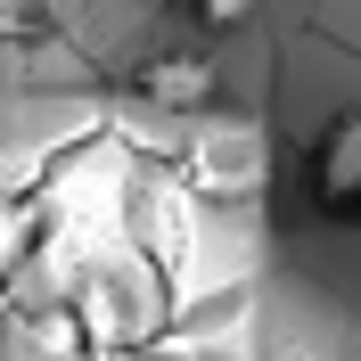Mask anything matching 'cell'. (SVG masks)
<instances>
[{"label": "cell", "mask_w": 361, "mask_h": 361, "mask_svg": "<svg viewBox=\"0 0 361 361\" xmlns=\"http://www.w3.org/2000/svg\"><path fill=\"white\" fill-rule=\"evenodd\" d=\"M157 320H164V279L140 263V255H132V263H99V271L82 279L74 329H82V345H90V353H107V361L140 353Z\"/></svg>", "instance_id": "cell-1"}, {"label": "cell", "mask_w": 361, "mask_h": 361, "mask_svg": "<svg viewBox=\"0 0 361 361\" xmlns=\"http://www.w3.org/2000/svg\"><path fill=\"white\" fill-rule=\"evenodd\" d=\"M197 180H180V173H148L132 189V238H140V263L157 271V279H180V271L197 263Z\"/></svg>", "instance_id": "cell-2"}, {"label": "cell", "mask_w": 361, "mask_h": 361, "mask_svg": "<svg viewBox=\"0 0 361 361\" xmlns=\"http://www.w3.org/2000/svg\"><path fill=\"white\" fill-rule=\"evenodd\" d=\"M312 189L329 214H353L361 205V115H337L320 132V157H312Z\"/></svg>", "instance_id": "cell-3"}, {"label": "cell", "mask_w": 361, "mask_h": 361, "mask_svg": "<svg viewBox=\"0 0 361 361\" xmlns=\"http://www.w3.org/2000/svg\"><path fill=\"white\" fill-rule=\"evenodd\" d=\"M140 90H148V107H164V115L205 107V99H214V66H205V58H157V66L140 74Z\"/></svg>", "instance_id": "cell-4"}, {"label": "cell", "mask_w": 361, "mask_h": 361, "mask_svg": "<svg viewBox=\"0 0 361 361\" xmlns=\"http://www.w3.org/2000/svg\"><path fill=\"white\" fill-rule=\"evenodd\" d=\"M17 255H25V214H17V205H0V271L17 263Z\"/></svg>", "instance_id": "cell-5"}, {"label": "cell", "mask_w": 361, "mask_h": 361, "mask_svg": "<svg viewBox=\"0 0 361 361\" xmlns=\"http://www.w3.org/2000/svg\"><path fill=\"white\" fill-rule=\"evenodd\" d=\"M197 17H205V25H247L255 0H197Z\"/></svg>", "instance_id": "cell-6"}]
</instances>
